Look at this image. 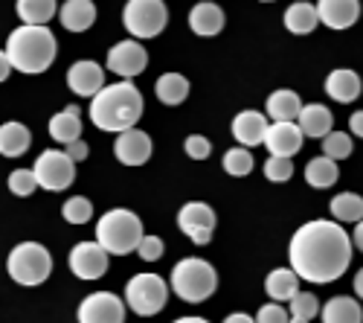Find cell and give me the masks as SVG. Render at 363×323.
<instances>
[{
    "label": "cell",
    "mask_w": 363,
    "mask_h": 323,
    "mask_svg": "<svg viewBox=\"0 0 363 323\" xmlns=\"http://www.w3.org/2000/svg\"><path fill=\"white\" fill-rule=\"evenodd\" d=\"M291 268L308 283H335L352 262V236L337 221H308L291 239Z\"/></svg>",
    "instance_id": "1"
},
{
    "label": "cell",
    "mask_w": 363,
    "mask_h": 323,
    "mask_svg": "<svg viewBox=\"0 0 363 323\" xmlns=\"http://www.w3.org/2000/svg\"><path fill=\"white\" fill-rule=\"evenodd\" d=\"M143 116V94L131 79H123L116 84H105L90 102V120L102 131H125L134 128Z\"/></svg>",
    "instance_id": "2"
},
{
    "label": "cell",
    "mask_w": 363,
    "mask_h": 323,
    "mask_svg": "<svg viewBox=\"0 0 363 323\" xmlns=\"http://www.w3.org/2000/svg\"><path fill=\"white\" fill-rule=\"evenodd\" d=\"M6 55L21 73H44L58 55V41L44 23H21L9 33Z\"/></svg>",
    "instance_id": "3"
},
{
    "label": "cell",
    "mask_w": 363,
    "mask_h": 323,
    "mask_svg": "<svg viewBox=\"0 0 363 323\" xmlns=\"http://www.w3.org/2000/svg\"><path fill=\"white\" fill-rule=\"evenodd\" d=\"M143 221L140 216H134L131 210L125 207H116V210H108L99 221H96V242L108 251V253H131L140 248L143 242Z\"/></svg>",
    "instance_id": "4"
},
{
    "label": "cell",
    "mask_w": 363,
    "mask_h": 323,
    "mask_svg": "<svg viewBox=\"0 0 363 323\" xmlns=\"http://www.w3.org/2000/svg\"><path fill=\"white\" fill-rule=\"evenodd\" d=\"M218 288V274L206 259L189 256L180 259L172 268V291L184 303H203L216 295Z\"/></svg>",
    "instance_id": "5"
},
{
    "label": "cell",
    "mask_w": 363,
    "mask_h": 323,
    "mask_svg": "<svg viewBox=\"0 0 363 323\" xmlns=\"http://www.w3.org/2000/svg\"><path fill=\"white\" fill-rule=\"evenodd\" d=\"M9 277L21 285H41L50 271H52V259H50V251L38 242H21L12 253H9Z\"/></svg>",
    "instance_id": "6"
},
{
    "label": "cell",
    "mask_w": 363,
    "mask_h": 323,
    "mask_svg": "<svg viewBox=\"0 0 363 323\" xmlns=\"http://www.w3.org/2000/svg\"><path fill=\"white\" fill-rule=\"evenodd\" d=\"M123 23L134 38H155L169 23V9L163 0H128Z\"/></svg>",
    "instance_id": "7"
},
{
    "label": "cell",
    "mask_w": 363,
    "mask_h": 323,
    "mask_svg": "<svg viewBox=\"0 0 363 323\" xmlns=\"http://www.w3.org/2000/svg\"><path fill=\"white\" fill-rule=\"evenodd\" d=\"M125 300H128L131 312H137L140 317H151V314L163 312V306L169 300V285L157 274H137L125 285Z\"/></svg>",
    "instance_id": "8"
},
{
    "label": "cell",
    "mask_w": 363,
    "mask_h": 323,
    "mask_svg": "<svg viewBox=\"0 0 363 323\" xmlns=\"http://www.w3.org/2000/svg\"><path fill=\"white\" fill-rule=\"evenodd\" d=\"M33 172H35V178H38V187H44L50 192H62L76 178V160L67 152L47 149V152L38 155Z\"/></svg>",
    "instance_id": "9"
},
{
    "label": "cell",
    "mask_w": 363,
    "mask_h": 323,
    "mask_svg": "<svg viewBox=\"0 0 363 323\" xmlns=\"http://www.w3.org/2000/svg\"><path fill=\"white\" fill-rule=\"evenodd\" d=\"M79 323H125V303L111 291H94L79 303Z\"/></svg>",
    "instance_id": "10"
},
{
    "label": "cell",
    "mask_w": 363,
    "mask_h": 323,
    "mask_svg": "<svg viewBox=\"0 0 363 323\" xmlns=\"http://www.w3.org/2000/svg\"><path fill=\"white\" fill-rule=\"evenodd\" d=\"M177 224H180V230H184L195 245H209V239H213V230H216V213L203 201H189V204L180 207Z\"/></svg>",
    "instance_id": "11"
},
{
    "label": "cell",
    "mask_w": 363,
    "mask_h": 323,
    "mask_svg": "<svg viewBox=\"0 0 363 323\" xmlns=\"http://www.w3.org/2000/svg\"><path fill=\"white\" fill-rule=\"evenodd\" d=\"M148 67V53L140 41H119L108 53V70L123 79H134Z\"/></svg>",
    "instance_id": "12"
},
{
    "label": "cell",
    "mask_w": 363,
    "mask_h": 323,
    "mask_svg": "<svg viewBox=\"0 0 363 323\" xmlns=\"http://www.w3.org/2000/svg\"><path fill=\"white\" fill-rule=\"evenodd\" d=\"M67 259L79 280H99L108 271V251L99 242H79Z\"/></svg>",
    "instance_id": "13"
},
{
    "label": "cell",
    "mask_w": 363,
    "mask_h": 323,
    "mask_svg": "<svg viewBox=\"0 0 363 323\" xmlns=\"http://www.w3.org/2000/svg\"><path fill=\"white\" fill-rule=\"evenodd\" d=\"M302 140H306V134H302L299 123L294 120H277L274 126H267V134H264L267 152L277 158H294L302 149Z\"/></svg>",
    "instance_id": "14"
},
{
    "label": "cell",
    "mask_w": 363,
    "mask_h": 323,
    "mask_svg": "<svg viewBox=\"0 0 363 323\" xmlns=\"http://www.w3.org/2000/svg\"><path fill=\"white\" fill-rule=\"evenodd\" d=\"M113 155L125 166H143L151 158V137L145 131H140L137 126L119 131V137L113 143Z\"/></svg>",
    "instance_id": "15"
},
{
    "label": "cell",
    "mask_w": 363,
    "mask_h": 323,
    "mask_svg": "<svg viewBox=\"0 0 363 323\" xmlns=\"http://www.w3.org/2000/svg\"><path fill=\"white\" fill-rule=\"evenodd\" d=\"M317 12L328 29H349L360 18V0H317Z\"/></svg>",
    "instance_id": "16"
},
{
    "label": "cell",
    "mask_w": 363,
    "mask_h": 323,
    "mask_svg": "<svg viewBox=\"0 0 363 323\" xmlns=\"http://www.w3.org/2000/svg\"><path fill=\"white\" fill-rule=\"evenodd\" d=\"M67 84L79 97H96L105 87V70L96 62H76L67 70Z\"/></svg>",
    "instance_id": "17"
},
{
    "label": "cell",
    "mask_w": 363,
    "mask_h": 323,
    "mask_svg": "<svg viewBox=\"0 0 363 323\" xmlns=\"http://www.w3.org/2000/svg\"><path fill=\"white\" fill-rule=\"evenodd\" d=\"M264 134H267V116L259 111H241L233 120V137L241 146H247V149L264 143Z\"/></svg>",
    "instance_id": "18"
},
{
    "label": "cell",
    "mask_w": 363,
    "mask_h": 323,
    "mask_svg": "<svg viewBox=\"0 0 363 323\" xmlns=\"http://www.w3.org/2000/svg\"><path fill=\"white\" fill-rule=\"evenodd\" d=\"M189 26L195 35H203V38H213L218 35L224 29V9L218 4H209V0H203V4L192 6L189 12Z\"/></svg>",
    "instance_id": "19"
},
{
    "label": "cell",
    "mask_w": 363,
    "mask_h": 323,
    "mask_svg": "<svg viewBox=\"0 0 363 323\" xmlns=\"http://www.w3.org/2000/svg\"><path fill=\"white\" fill-rule=\"evenodd\" d=\"M325 94L346 105V102H354L360 97V76L349 67H337V70H331L328 79H325Z\"/></svg>",
    "instance_id": "20"
},
{
    "label": "cell",
    "mask_w": 363,
    "mask_h": 323,
    "mask_svg": "<svg viewBox=\"0 0 363 323\" xmlns=\"http://www.w3.org/2000/svg\"><path fill=\"white\" fill-rule=\"evenodd\" d=\"M296 123H299V128H302V134H306V137L323 140L331 131V126H335V116H331V111L325 105L311 102V105H302Z\"/></svg>",
    "instance_id": "21"
},
{
    "label": "cell",
    "mask_w": 363,
    "mask_h": 323,
    "mask_svg": "<svg viewBox=\"0 0 363 323\" xmlns=\"http://www.w3.org/2000/svg\"><path fill=\"white\" fill-rule=\"evenodd\" d=\"M58 18H62L65 29H70V33H84L96 21V6H94V0H67L58 9Z\"/></svg>",
    "instance_id": "22"
},
{
    "label": "cell",
    "mask_w": 363,
    "mask_h": 323,
    "mask_svg": "<svg viewBox=\"0 0 363 323\" xmlns=\"http://www.w3.org/2000/svg\"><path fill=\"white\" fill-rule=\"evenodd\" d=\"M50 137L58 140V143H65V146L82 137V114H79L76 105H70L62 114L52 116L50 120Z\"/></svg>",
    "instance_id": "23"
},
{
    "label": "cell",
    "mask_w": 363,
    "mask_h": 323,
    "mask_svg": "<svg viewBox=\"0 0 363 323\" xmlns=\"http://www.w3.org/2000/svg\"><path fill=\"white\" fill-rule=\"evenodd\" d=\"M29 143H33V134L23 123H4L0 126V155L4 158H21Z\"/></svg>",
    "instance_id": "24"
},
{
    "label": "cell",
    "mask_w": 363,
    "mask_h": 323,
    "mask_svg": "<svg viewBox=\"0 0 363 323\" xmlns=\"http://www.w3.org/2000/svg\"><path fill=\"white\" fill-rule=\"evenodd\" d=\"M337 178H340L337 160H335V158H328V155H323V158H311L308 166H306V181H308V187H314V190H328V187H335Z\"/></svg>",
    "instance_id": "25"
},
{
    "label": "cell",
    "mask_w": 363,
    "mask_h": 323,
    "mask_svg": "<svg viewBox=\"0 0 363 323\" xmlns=\"http://www.w3.org/2000/svg\"><path fill=\"white\" fill-rule=\"evenodd\" d=\"M299 274L294 268H277L270 271L267 280H264V291L270 300H291L296 291H299Z\"/></svg>",
    "instance_id": "26"
},
{
    "label": "cell",
    "mask_w": 363,
    "mask_h": 323,
    "mask_svg": "<svg viewBox=\"0 0 363 323\" xmlns=\"http://www.w3.org/2000/svg\"><path fill=\"white\" fill-rule=\"evenodd\" d=\"M320 23V12L314 4H294L285 9V26L294 35H308Z\"/></svg>",
    "instance_id": "27"
},
{
    "label": "cell",
    "mask_w": 363,
    "mask_h": 323,
    "mask_svg": "<svg viewBox=\"0 0 363 323\" xmlns=\"http://www.w3.org/2000/svg\"><path fill=\"white\" fill-rule=\"evenodd\" d=\"M323 323H363V306L352 297H331L323 306Z\"/></svg>",
    "instance_id": "28"
},
{
    "label": "cell",
    "mask_w": 363,
    "mask_h": 323,
    "mask_svg": "<svg viewBox=\"0 0 363 323\" xmlns=\"http://www.w3.org/2000/svg\"><path fill=\"white\" fill-rule=\"evenodd\" d=\"M299 111H302V99L288 87L267 97V116H274V120H299Z\"/></svg>",
    "instance_id": "29"
},
{
    "label": "cell",
    "mask_w": 363,
    "mask_h": 323,
    "mask_svg": "<svg viewBox=\"0 0 363 323\" xmlns=\"http://www.w3.org/2000/svg\"><path fill=\"white\" fill-rule=\"evenodd\" d=\"M157 99L163 105H180L186 97H189V79L180 76V73H166L157 79Z\"/></svg>",
    "instance_id": "30"
},
{
    "label": "cell",
    "mask_w": 363,
    "mask_h": 323,
    "mask_svg": "<svg viewBox=\"0 0 363 323\" xmlns=\"http://www.w3.org/2000/svg\"><path fill=\"white\" fill-rule=\"evenodd\" d=\"M328 210H331V216H335L337 221H352V224H357V221L363 219V198L354 195V192H340V195L331 198Z\"/></svg>",
    "instance_id": "31"
},
{
    "label": "cell",
    "mask_w": 363,
    "mask_h": 323,
    "mask_svg": "<svg viewBox=\"0 0 363 323\" xmlns=\"http://www.w3.org/2000/svg\"><path fill=\"white\" fill-rule=\"evenodd\" d=\"M55 15V0H18V18L23 23H47Z\"/></svg>",
    "instance_id": "32"
},
{
    "label": "cell",
    "mask_w": 363,
    "mask_h": 323,
    "mask_svg": "<svg viewBox=\"0 0 363 323\" xmlns=\"http://www.w3.org/2000/svg\"><path fill=\"white\" fill-rule=\"evenodd\" d=\"M224 172L233 178H245L253 172V155L247 152V146H238V149H230L224 155Z\"/></svg>",
    "instance_id": "33"
},
{
    "label": "cell",
    "mask_w": 363,
    "mask_h": 323,
    "mask_svg": "<svg viewBox=\"0 0 363 323\" xmlns=\"http://www.w3.org/2000/svg\"><path fill=\"white\" fill-rule=\"evenodd\" d=\"M323 155L335 158L337 163L346 160V158L352 155V137L343 134V131H328V134L323 137Z\"/></svg>",
    "instance_id": "34"
},
{
    "label": "cell",
    "mask_w": 363,
    "mask_h": 323,
    "mask_svg": "<svg viewBox=\"0 0 363 323\" xmlns=\"http://www.w3.org/2000/svg\"><path fill=\"white\" fill-rule=\"evenodd\" d=\"M62 213H65V221L84 224V221H90V216H94V204H90L87 198H82V195H73V198L65 201Z\"/></svg>",
    "instance_id": "35"
},
{
    "label": "cell",
    "mask_w": 363,
    "mask_h": 323,
    "mask_svg": "<svg viewBox=\"0 0 363 323\" xmlns=\"http://www.w3.org/2000/svg\"><path fill=\"white\" fill-rule=\"evenodd\" d=\"M288 303H291V317H306V320H311V317H317V312H320V303H317V297L311 295V291H296V295H294Z\"/></svg>",
    "instance_id": "36"
},
{
    "label": "cell",
    "mask_w": 363,
    "mask_h": 323,
    "mask_svg": "<svg viewBox=\"0 0 363 323\" xmlns=\"http://www.w3.org/2000/svg\"><path fill=\"white\" fill-rule=\"evenodd\" d=\"M38 187V178H35V172L33 169H15L9 175V192L26 198V195H33V190Z\"/></svg>",
    "instance_id": "37"
},
{
    "label": "cell",
    "mask_w": 363,
    "mask_h": 323,
    "mask_svg": "<svg viewBox=\"0 0 363 323\" xmlns=\"http://www.w3.org/2000/svg\"><path fill=\"white\" fill-rule=\"evenodd\" d=\"M291 175H294L291 158H277V155L267 158V163H264V178H267V181L282 184V181H291Z\"/></svg>",
    "instance_id": "38"
},
{
    "label": "cell",
    "mask_w": 363,
    "mask_h": 323,
    "mask_svg": "<svg viewBox=\"0 0 363 323\" xmlns=\"http://www.w3.org/2000/svg\"><path fill=\"white\" fill-rule=\"evenodd\" d=\"M184 149H186V155L192 160H206L209 152H213V143H209L203 134H189L186 143H184Z\"/></svg>",
    "instance_id": "39"
},
{
    "label": "cell",
    "mask_w": 363,
    "mask_h": 323,
    "mask_svg": "<svg viewBox=\"0 0 363 323\" xmlns=\"http://www.w3.org/2000/svg\"><path fill=\"white\" fill-rule=\"evenodd\" d=\"M137 253H140V259H145V262H157V259L163 256V239H157V236H143Z\"/></svg>",
    "instance_id": "40"
},
{
    "label": "cell",
    "mask_w": 363,
    "mask_h": 323,
    "mask_svg": "<svg viewBox=\"0 0 363 323\" xmlns=\"http://www.w3.org/2000/svg\"><path fill=\"white\" fill-rule=\"evenodd\" d=\"M256 323H291V317H288V312H285L282 306L267 303V306H262V309H259Z\"/></svg>",
    "instance_id": "41"
},
{
    "label": "cell",
    "mask_w": 363,
    "mask_h": 323,
    "mask_svg": "<svg viewBox=\"0 0 363 323\" xmlns=\"http://www.w3.org/2000/svg\"><path fill=\"white\" fill-rule=\"evenodd\" d=\"M67 155L79 163V160H84L87 158V146H84V140H73V143H67Z\"/></svg>",
    "instance_id": "42"
},
{
    "label": "cell",
    "mask_w": 363,
    "mask_h": 323,
    "mask_svg": "<svg viewBox=\"0 0 363 323\" xmlns=\"http://www.w3.org/2000/svg\"><path fill=\"white\" fill-rule=\"evenodd\" d=\"M349 128H352L354 137H363V111H354L349 116Z\"/></svg>",
    "instance_id": "43"
},
{
    "label": "cell",
    "mask_w": 363,
    "mask_h": 323,
    "mask_svg": "<svg viewBox=\"0 0 363 323\" xmlns=\"http://www.w3.org/2000/svg\"><path fill=\"white\" fill-rule=\"evenodd\" d=\"M9 73H12V62H9L6 50H0V82H6V79H9Z\"/></svg>",
    "instance_id": "44"
},
{
    "label": "cell",
    "mask_w": 363,
    "mask_h": 323,
    "mask_svg": "<svg viewBox=\"0 0 363 323\" xmlns=\"http://www.w3.org/2000/svg\"><path fill=\"white\" fill-rule=\"evenodd\" d=\"M352 245L357 248V251H363V219L357 221V227L352 230Z\"/></svg>",
    "instance_id": "45"
},
{
    "label": "cell",
    "mask_w": 363,
    "mask_h": 323,
    "mask_svg": "<svg viewBox=\"0 0 363 323\" xmlns=\"http://www.w3.org/2000/svg\"><path fill=\"white\" fill-rule=\"evenodd\" d=\"M224 323H256L250 314H241V312H235V314H230Z\"/></svg>",
    "instance_id": "46"
},
{
    "label": "cell",
    "mask_w": 363,
    "mask_h": 323,
    "mask_svg": "<svg viewBox=\"0 0 363 323\" xmlns=\"http://www.w3.org/2000/svg\"><path fill=\"white\" fill-rule=\"evenodd\" d=\"M354 295H357V297L363 300V268H360V271L354 274Z\"/></svg>",
    "instance_id": "47"
},
{
    "label": "cell",
    "mask_w": 363,
    "mask_h": 323,
    "mask_svg": "<svg viewBox=\"0 0 363 323\" xmlns=\"http://www.w3.org/2000/svg\"><path fill=\"white\" fill-rule=\"evenodd\" d=\"M174 323H209V320H203V317H177Z\"/></svg>",
    "instance_id": "48"
},
{
    "label": "cell",
    "mask_w": 363,
    "mask_h": 323,
    "mask_svg": "<svg viewBox=\"0 0 363 323\" xmlns=\"http://www.w3.org/2000/svg\"><path fill=\"white\" fill-rule=\"evenodd\" d=\"M291 323H308L306 317H291Z\"/></svg>",
    "instance_id": "49"
},
{
    "label": "cell",
    "mask_w": 363,
    "mask_h": 323,
    "mask_svg": "<svg viewBox=\"0 0 363 323\" xmlns=\"http://www.w3.org/2000/svg\"><path fill=\"white\" fill-rule=\"evenodd\" d=\"M262 4H274V0H262Z\"/></svg>",
    "instance_id": "50"
}]
</instances>
